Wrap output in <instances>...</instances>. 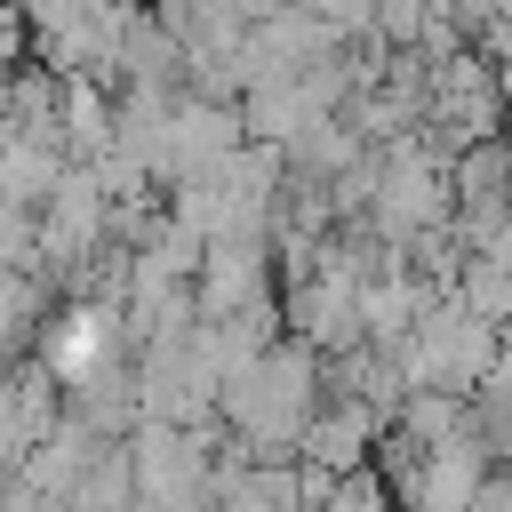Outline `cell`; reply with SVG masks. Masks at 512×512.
<instances>
[{
  "label": "cell",
  "mask_w": 512,
  "mask_h": 512,
  "mask_svg": "<svg viewBox=\"0 0 512 512\" xmlns=\"http://www.w3.org/2000/svg\"><path fill=\"white\" fill-rule=\"evenodd\" d=\"M392 360H400L408 392H456V400H464V392L496 368V320H480V312L456 304V296H432Z\"/></svg>",
  "instance_id": "obj_1"
},
{
  "label": "cell",
  "mask_w": 512,
  "mask_h": 512,
  "mask_svg": "<svg viewBox=\"0 0 512 512\" xmlns=\"http://www.w3.org/2000/svg\"><path fill=\"white\" fill-rule=\"evenodd\" d=\"M48 304H56V280H40L32 264H0V360H24L40 344Z\"/></svg>",
  "instance_id": "obj_2"
},
{
  "label": "cell",
  "mask_w": 512,
  "mask_h": 512,
  "mask_svg": "<svg viewBox=\"0 0 512 512\" xmlns=\"http://www.w3.org/2000/svg\"><path fill=\"white\" fill-rule=\"evenodd\" d=\"M464 512H512V464H488V480L472 488Z\"/></svg>",
  "instance_id": "obj_3"
}]
</instances>
